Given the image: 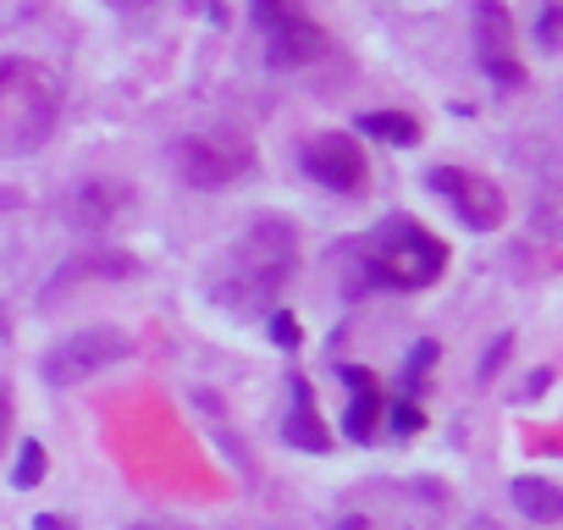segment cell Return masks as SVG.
Listing matches in <instances>:
<instances>
[{
    "label": "cell",
    "mask_w": 563,
    "mask_h": 530,
    "mask_svg": "<svg viewBox=\"0 0 563 530\" xmlns=\"http://www.w3.org/2000/svg\"><path fill=\"white\" fill-rule=\"evenodd\" d=\"M299 272V232L294 221L282 216H254L216 260L210 272V299L232 316H249V310H271L282 299V288L294 283Z\"/></svg>",
    "instance_id": "obj_1"
},
{
    "label": "cell",
    "mask_w": 563,
    "mask_h": 530,
    "mask_svg": "<svg viewBox=\"0 0 563 530\" xmlns=\"http://www.w3.org/2000/svg\"><path fill=\"white\" fill-rule=\"evenodd\" d=\"M62 122V89L45 67L23 56H0V150L34 155Z\"/></svg>",
    "instance_id": "obj_2"
},
{
    "label": "cell",
    "mask_w": 563,
    "mask_h": 530,
    "mask_svg": "<svg viewBox=\"0 0 563 530\" xmlns=\"http://www.w3.org/2000/svg\"><path fill=\"white\" fill-rule=\"evenodd\" d=\"M448 272V243L409 216H393L365 238V277L393 294H420Z\"/></svg>",
    "instance_id": "obj_3"
},
{
    "label": "cell",
    "mask_w": 563,
    "mask_h": 530,
    "mask_svg": "<svg viewBox=\"0 0 563 530\" xmlns=\"http://www.w3.org/2000/svg\"><path fill=\"white\" fill-rule=\"evenodd\" d=\"M254 29L265 34V62L276 73H294L327 56V29L305 12V0H249Z\"/></svg>",
    "instance_id": "obj_4"
},
{
    "label": "cell",
    "mask_w": 563,
    "mask_h": 530,
    "mask_svg": "<svg viewBox=\"0 0 563 530\" xmlns=\"http://www.w3.org/2000/svg\"><path fill=\"white\" fill-rule=\"evenodd\" d=\"M254 144L243 133H194L177 144V166L188 188H232L254 172Z\"/></svg>",
    "instance_id": "obj_5"
},
{
    "label": "cell",
    "mask_w": 563,
    "mask_h": 530,
    "mask_svg": "<svg viewBox=\"0 0 563 530\" xmlns=\"http://www.w3.org/2000/svg\"><path fill=\"white\" fill-rule=\"evenodd\" d=\"M122 360H128V338H122L117 327H84V332L62 338V343L45 354L40 376H45L51 387H78V382H89L95 371H111V365H122Z\"/></svg>",
    "instance_id": "obj_6"
},
{
    "label": "cell",
    "mask_w": 563,
    "mask_h": 530,
    "mask_svg": "<svg viewBox=\"0 0 563 530\" xmlns=\"http://www.w3.org/2000/svg\"><path fill=\"white\" fill-rule=\"evenodd\" d=\"M426 183H431V194H442V199L459 210V221L475 227V232H497V227L508 221V199H503V188H497L492 177H481V172L437 166V172H426Z\"/></svg>",
    "instance_id": "obj_7"
},
{
    "label": "cell",
    "mask_w": 563,
    "mask_h": 530,
    "mask_svg": "<svg viewBox=\"0 0 563 530\" xmlns=\"http://www.w3.org/2000/svg\"><path fill=\"white\" fill-rule=\"evenodd\" d=\"M514 18L503 0H481L475 7V56H481V73L497 84V89H525V67H519V51H514Z\"/></svg>",
    "instance_id": "obj_8"
},
{
    "label": "cell",
    "mask_w": 563,
    "mask_h": 530,
    "mask_svg": "<svg viewBox=\"0 0 563 530\" xmlns=\"http://www.w3.org/2000/svg\"><path fill=\"white\" fill-rule=\"evenodd\" d=\"M305 172L321 188H332V194H365V183H371V161H365V150H360L354 133H321V139H310L305 144Z\"/></svg>",
    "instance_id": "obj_9"
},
{
    "label": "cell",
    "mask_w": 563,
    "mask_h": 530,
    "mask_svg": "<svg viewBox=\"0 0 563 530\" xmlns=\"http://www.w3.org/2000/svg\"><path fill=\"white\" fill-rule=\"evenodd\" d=\"M343 382L354 387L349 415H343V431H349V442H371L376 426H382V415H387V393H382V382L365 365H343Z\"/></svg>",
    "instance_id": "obj_10"
},
{
    "label": "cell",
    "mask_w": 563,
    "mask_h": 530,
    "mask_svg": "<svg viewBox=\"0 0 563 530\" xmlns=\"http://www.w3.org/2000/svg\"><path fill=\"white\" fill-rule=\"evenodd\" d=\"M282 437H288L294 448H305V453H327L332 448V431L321 426V409H316V387L305 376H294V409H288Z\"/></svg>",
    "instance_id": "obj_11"
},
{
    "label": "cell",
    "mask_w": 563,
    "mask_h": 530,
    "mask_svg": "<svg viewBox=\"0 0 563 530\" xmlns=\"http://www.w3.org/2000/svg\"><path fill=\"white\" fill-rule=\"evenodd\" d=\"M514 508L525 519H536V525H558L563 519V492L552 481H541V475H519L514 481Z\"/></svg>",
    "instance_id": "obj_12"
},
{
    "label": "cell",
    "mask_w": 563,
    "mask_h": 530,
    "mask_svg": "<svg viewBox=\"0 0 563 530\" xmlns=\"http://www.w3.org/2000/svg\"><path fill=\"white\" fill-rule=\"evenodd\" d=\"M117 188L111 183H84L73 199H67V216H73V227H106L111 221V210H117Z\"/></svg>",
    "instance_id": "obj_13"
},
{
    "label": "cell",
    "mask_w": 563,
    "mask_h": 530,
    "mask_svg": "<svg viewBox=\"0 0 563 530\" xmlns=\"http://www.w3.org/2000/svg\"><path fill=\"white\" fill-rule=\"evenodd\" d=\"M360 133H371V139H382V144H398V150L420 144V122L404 117V111H365V117H360Z\"/></svg>",
    "instance_id": "obj_14"
},
{
    "label": "cell",
    "mask_w": 563,
    "mask_h": 530,
    "mask_svg": "<svg viewBox=\"0 0 563 530\" xmlns=\"http://www.w3.org/2000/svg\"><path fill=\"white\" fill-rule=\"evenodd\" d=\"M45 464H51V459H45V448H40V442H23L18 470H12V486H18V492H34V486L45 481Z\"/></svg>",
    "instance_id": "obj_15"
},
{
    "label": "cell",
    "mask_w": 563,
    "mask_h": 530,
    "mask_svg": "<svg viewBox=\"0 0 563 530\" xmlns=\"http://www.w3.org/2000/svg\"><path fill=\"white\" fill-rule=\"evenodd\" d=\"M437 343H415V354H409V371H404V404H415V393H420V382H426V371H437Z\"/></svg>",
    "instance_id": "obj_16"
},
{
    "label": "cell",
    "mask_w": 563,
    "mask_h": 530,
    "mask_svg": "<svg viewBox=\"0 0 563 530\" xmlns=\"http://www.w3.org/2000/svg\"><path fill=\"white\" fill-rule=\"evenodd\" d=\"M271 338H276L282 349H294V343H299V321H294L288 310H276V316H271Z\"/></svg>",
    "instance_id": "obj_17"
},
{
    "label": "cell",
    "mask_w": 563,
    "mask_h": 530,
    "mask_svg": "<svg viewBox=\"0 0 563 530\" xmlns=\"http://www.w3.org/2000/svg\"><path fill=\"white\" fill-rule=\"evenodd\" d=\"M387 420H393V431H398V437H409V431H420V409H415V404H404V398H398V409H393Z\"/></svg>",
    "instance_id": "obj_18"
},
{
    "label": "cell",
    "mask_w": 563,
    "mask_h": 530,
    "mask_svg": "<svg viewBox=\"0 0 563 530\" xmlns=\"http://www.w3.org/2000/svg\"><path fill=\"white\" fill-rule=\"evenodd\" d=\"M536 40H541V51H558V7H547V12H541V29H536Z\"/></svg>",
    "instance_id": "obj_19"
},
{
    "label": "cell",
    "mask_w": 563,
    "mask_h": 530,
    "mask_svg": "<svg viewBox=\"0 0 563 530\" xmlns=\"http://www.w3.org/2000/svg\"><path fill=\"white\" fill-rule=\"evenodd\" d=\"M7 437H12V393L0 387V448H7Z\"/></svg>",
    "instance_id": "obj_20"
},
{
    "label": "cell",
    "mask_w": 563,
    "mask_h": 530,
    "mask_svg": "<svg viewBox=\"0 0 563 530\" xmlns=\"http://www.w3.org/2000/svg\"><path fill=\"white\" fill-rule=\"evenodd\" d=\"M34 530H78V525H73V519H62V514H40V519H34Z\"/></svg>",
    "instance_id": "obj_21"
},
{
    "label": "cell",
    "mask_w": 563,
    "mask_h": 530,
    "mask_svg": "<svg viewBox=\"0 0 563 530\" xmlns=\"http://www.w3.org/2000/svg\"><path fill=\"white\" fill-rule=\"evenodd\" d=\"M338 530H371V525H365V519H343Z\"/></svg>",
    "instance_id": "obj_22"
},
{
    "label": "cell",
    "mask_w": 563,
    "mask_h": 530,
    "mask_svg": "<svg viewBox=\"0 0 563 530\" xmlns=\"http://www.w3.org/2000/svg\"><path fill=\"white\" fill-rule=\"evenodd\" d=\"M111 7H128L133 12V7H150V0H111Z\"/></svg>",
    "instance_id": "obj_23"
},
{
    "label": "cell",
    "mask_w": 563,
    "mask_h": 530,
    "mask_svg": "<svg viewBox=\"0 0 563 530\" xmlns=\"http://www.w3.org/2000/svg\"><path fill=\"white\" fill-rule=\"evenodd\" d=\"M133 530H150V525H133Z\"/></svg>",
    "instance_id": "obj_24"
},
{
    "label": "cell",
    "mask_w": 563,
    "mask_h": 530,
    "mask_svg": "<svg viewBox=\"0 0 563 530\" xmlns=\"http://www.w3.org/2000/svg\"><path fill=\"white\" fill-rule=\"evenodd\" d=\"M0 332H7V321H0Z\"/></svg>",
    "instance_id": "obj_25"
}]
</instances>
